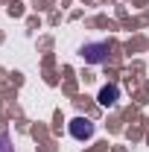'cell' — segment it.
<instances>
[{
	"label": "cell",
	"instance_id": "1",
	"mask_svg": "<svg viewBox=\"0 0 149 152\" xmlns=\"http://www.w3.org/2000/svg\"><path fill=\"white\" fill-rule=\"evenodd\" d=\"M67 129H70V134H73L76 140H88L93 134V123L88 117H73V120L67 123Z\"/></svg>",
	"mask_w": 149,
	"mask_h": 152
},
{
	"label": "cell",
	"instance_id": "2",
	"mask_svg": "<svg viewBox=\"0 0 149 152\" xmlns=\"http://www.w3.org/2000/svg\"><path fill=\"white\" fill-rule=\"evenodd\" d=\"M108 53V44H88V47H82V58L85 61H102Z\"/></svg>",
	"mask_w": 149,
	"mask_h": 152
},
{
	"label": "cell",
	"instance_id": "3",
	"mask_svg": "<svg viewBox=\"0 0 149 152\" xmlns=\"http://www.w3.org/2000/svg\"><path fill=\"white\" fill-rule=\"evenodd\" d=\"M117 96H120V91H117L114 85H105V88L99 91V105L111 108V105H117Z\"/></svg>",
	"mask_w": 149,
	"mask_h": 152
},
{
	"label": "cell",
	"instance_id": "4",
	"mask_svg": "<svg viewBox=\"0 0 149 152\" xmlns=\"http://www.w3.org/2000/svg\"><path fill=\"white\" fill-rule=\"evenodd\" d=\"M6 146H9V140H6V137H0V152H9Z\"/></svg>",
	"mask_w": 149,
	"mask_h": 152
}]
</instances>
